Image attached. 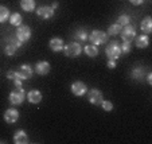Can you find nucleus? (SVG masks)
<instances>
[{
	"label": "nucleus",
	"instance_id": "obj_27",
	"mask_svg": "<svg viewBox=\"0 0 152 144\" xmlns=\"http://www.w3.org/2000/svg\"><path fill=\"white\" fill-rule=\"evenodd\" d=\"M117 23L120 24L121 27L126 26V24L131 23V16H129V15H126V14H121L120 16L117 18Z\"/></svg>",
	"mask_w": 152,
	"mask_h": 144
},
{
	"label": "nucleus",
	"instance_id": "obj_1",
	"mask_svg": "<svg viewBox=\"0 0 152 144\" xmlns=\"http://www.w3.org/2000/svg\"><path fill=\"white\" fill-rule=\"evenodd\" d=\"M88 39H89V42L92 45H94V46L98 45V46H100V45L106 43V40H108V34L101 31V30H93V31L89 34Z\"/></svg>",
	"mask_w": 152,
	"mask_h": 144
},
{
	"label": "nucleus",
	"instance_id": "obj_5",
	"mask_svg": "<svg viewBox=\"0 0 152 144\" xmlns=\"http://www.w3.org/2000/svg\"><path fill=\"white\" fill-rule=\"evenodd\" d=\"M63 53L69 58H75L82 53V47H81V45L77 43V42H72V43H67L66 46L63 47Z\"/></svg>",
	"mask_w": 152,
	"mask_h": 144
},
{
	"label": "nucleus",
	"instance_id": "obj_20",
	"mask_svg": "<svg viewBox=\"0 0 152 144\" xmlns=\"http://www.w3.org/2000/svg\"><path fill=\"white\" fill-rule=\"evenodd\" d=\"M144 75V67L143 66H136L132 69V72H131V78H133V80L139 81L141 80Z\"/></svg>",
	"mask_w": 152,
	"mask_h": 144
},
{
	"label": "nucleus",
	"instance_id": "obj_31",
	"mask_svg": "<svg viewBox=\"0 0 152 144\" xmlns=\"http://www.w3.org/2000/svg\"><path fill=\"white\" fill-rule=\"evenodd\" d=\"M14 84H15V89H23V86H22V81H14Z\"/></svg>",
	"mask_w": 152,
	"mask_h": 144
},
{
	"label": "nucleus",
	"instance_id": "obj_12",
	"mask_svg": "<svg viewBox=\"0 0 152 144\" xmlns=\"http://www.w3.org/2000/svg\"><path fill=\"white\" fill-rule=\"evenodd\" d=\"M34 70L38 75H47L51 70V67H50V64L47 61H39V62L35 64Z\"/></svg>",
	"mask_w": 152,
	"mask_h": 144
},
{
	"label": "nucleus",
	"instance_id": "obj_33",
	"mask_svg": "<svg viewBox=\"0 0 152 144\" xmlns=\"http://www.w3.org/2000/svg\"><path fill=\"white\" fill-rule=\"evenodd\" d=\"M147 81H148L149 85L152 84V74H151V73H148V74H147Z\"/></svg>",
	"mask_w": 152,
	"mask_h": 144
},
{
	"label": "nucleus",
	"instance_id": "obj_28",
	"mask_svg": "<svg viewBox=\"0 0 152 144\" xmlns=\"http://www.w3.org/2000/svg\"><path fill=\"white\" fill-rule=\"evenodd\" d=\"M120 49H121V54H128V53L131 51V42L123 40V43H121Z\"/></svg>",
	"mask_w": 152,
	"mask_h": 144
},
{
	"label": "nucleus",
	"instance_id": "obj_18",
	"mask_svg": "<svg viewBox=\"0 0 152 144\" xmlns=\"http://www.w3.org/2000/svg\"><path fill=\"white\" fill-rule=\"evenodd\" d=\"M20 7L26 12H31L35 10V0H20Z\"/></svg>",
	"mask_w": 152,
	"mask_h": 144
},
{
	"label": "nucleus",
	"instance_id": "obj_11",
	"mask_svg": "<svg viewBox=\"0 0 152 144\" xmlns=\"http://www.w3.org/2000/svg\"><path fill=\"white\" fill-rule=\"evenodd\" d=\"M54 10L51 8V6H40L37 8V15L42 19H51L54 16Z\"/></svg>",
	"mask_w": 152,
	"mask_h": 144
},
{
	"label": "nucleus",
	"instance_id": "obj_2",
	"mask_svg": "<svg viewBox=\"0 0 152 144\" xmlns=\"http://www.w3.org/2000/svg\"><path fill=\"white\" fill-rule=\"evenodd\" d=\"M105 54L108 57V59L116 61L117 58H120V55H123V54H121V49H120L118 42H116V40L109 42V45L105 47Z\"/></svg>",
	"mask_w": 152,
	"mask_h": 144
},
{
	"label": "nucleus",
	"instance_id": "obj_34",
	"mask_svg": "<svg viewBox=\"0 0 152 144\" xmlns=\"http://www.w3.org/2000/svg\"><path fill=\"white\" fill-rule=\"evenodd\" d=\"M51 8H53V10H54V11H55V10H57V8H58V1H54V3H53V4H51Z\"/></svg>",
	"mask_w": 152,
	"mask_h": 144
},
{
	"label": "nucleus",
	"instance_id": "obj_19",
	"mask_svg": "<svg viewBox=\"0 0 152 144\" xmlns=\"http://www.w3.org/2000/svg\"><path fill=\"white\" fill-rule=\"evenodd\" d=\"M19 72L23 74L24 80H30V78L32 77V72H34V70H32V67L30 66V65L24 64V65H22V66H20Z\"/></svg>",
	"mask_w": 152,
	"mask_h": 144
},
{
	"label": "nucleus",
	"instance_id": "obj_29",
	"mask_svg": "<svg viewBox=\"0 0 152 144\" xmlns=\"http://www.w3.org/2000/svg\"><path fill=\"white\" fill-rule=\"evenodd\" d=\"M101 108H102L105 112H112V110H113V104L110 102V101H105V100H104L102 102H101Z\"/></svg>",
	"mask_w": 152,
	"mask_h": 144
},
{
	"label": "nucleus",
	"instance_id": "obj_26",
	"mask_svg": "<svg viewBox=\"0 0 152 144\" xmlns=\"http://www.w3.org/2000/svg\"><path fill=\"white\" fill-rule=\"evenodd\" d=\"M10 10L6 6H0V23H4L10 19Z\"/></svg>",
	"mask_w": 152,
	"mask_h": 144
},
{
	"label": "nucleus",
	"instance_id": "obj_30",
	"mask_svg": "<svg viewBox=\"0 0 152 144\" xmlns=\"http://www.w3.org/2000/svg\"><path fill=\"white\" fill-rule=\"evenodd\" d=\"M106 66H108V69H115V67H116V61L108 59V64H106Z\"/></svg>",
	"mask_w": 152,
	"mask_h": 144
},
{
	"label": "nucleus",
	"instance_id": "obj_7",
	"mask_svg": "<svg viewBox=\"0 0 152 144\" xmlns=\"http://www.w3.org/2000/svg\"><path fill=\"white\" fill-rule=\"evenodd\" d=\"M70 90H72V93L74 96L82 97V96H85L86 92H88V86H86L85 82H82V81H74L72 84V86H70Z\"/></svg>",
	"mask_w": 152,
	"mask_h": 144
},
{
	"label": "nucleus",
	"instance_id": "obj_14",
	"mask_svg": "<svg viewBox=\"0 0 152 144\" xmlns=\"http://www.w3.org/2000/svg\"><path fill=\"white\" fill-rule=\"evenodd\" d=\"M42 97H43L42 93H40L38 89H32V90H30V92L26 94L27 101H28L30 104H34V105L39 104L40 101H42Z\"/></svg>",
	"mask_w": 152,
	"mask_h": 144
},
{
	"label": "nucleus",
	"instance_id": "obj_24",
	"mask_svg": "<svg viewBox=\"0 0 152 144\" xmlns=\"http://www.w3.org/2000/svg\"><path fill=\"white\" fill-rule=\"evenodd\" d=\"M10 23L12 24V26H20V24L23 23V19H22V15L18 14V12H15V14L10 15Z\"/></svg>",
	"mask_w": 152,
	"mask_h": 144
},
{
	"label": "nucleus",
	"instance_id": "obj_15",
	"mask_svg": "<svg viewBox=\"0 0 152 144\" xmlns=\"http://www.w3.org/2000/svg\"><path fill=\"white\" fill-rule=\"evenodd\" d=\"M14 143L15 144H27L30 143L28 135L24 132L23 129H19L14 133Z\"/></svg>",
	"mask_w": 152,
	"mask_h": 144
},
{
	"label": "nucleus",
	"instance_id": "obj_16",
	"mask_svg": "<svg viewBox=\"0 0 152 144\" xmlns=\"http://www.w3.org/2000/svg\"><path fill=\"white\" fill-rule=\"evenodd\" d=\"M135 43H136V47H139V49H147L149 45L148 35L143 34V35H139V37H135Z\"/></svg>",
	"mask_w": 152,
	"mask_h": 144
},
{
	"label": "nucleus",
	"instance_id": "obj_6",
	"mask_svg": "<svg viewBox=\"0 0 152 144\" xmlns=\"http://www.w3.org/2000/svg\"><path fill=\"white\" fill-rule=\"evenodd\" d=\"M16 38L22 43L27 42V40L31 38V29H30L27 24L22 23L20 26H18V29H16Z\"/></svg>",
	"mask_w": 152,
	"mask_h": 144
},
{
	"label": "nucleus",
	"instance_id": "obj_10",
	"mask_svg": "<svg viewBox=\"0 0 152 144\" xmlns=\"http://www.w3.org/2000/svg\"><path fill=\"white\" fill-rule=\"evenodd\" d=\"M19 110L15 109V108H10L4 112V121H6L7 124H15L18 120H19Z\"/></svg>",
	"mask_w": 152,
	"mask_h": 144
},
{
	"label": "nucleus",
	"instance_id": "obj_32",
	"mask_svg": "<svg viewBox=\"0 0 152 144\" xmlns=\"http://www.w3.org/2000/svg\"><path fill=\"white\" fill-rule=\"evenodd\" d=\"M129 1H131L133 6H140V4L144 3V0H129Z\"/></svg>",
	"mask_w": 152,
	"mask_h": 144
},
{
	"label": "nucleus",
	"instance_id": "obj_23",
	"mask_svg": "<svg viewBox=\"0 0 152 144\" xmlns=\"http://www.w3.org/2000/svg\"><path fill=\"white\" fill-rule=\"evenodd\" d=\"M83 51H85V54L90 58H94L98 55V49H97V46H94V45H86Z\"/></svg>",
	"mask_w": 152,
	"mask_h": 144
},
{
	"label": "nucleus",
	"instance_id": "obj_17",
	"mask_svg": "<svg viewBox=\"0 0 152 144\" xmlns=\"http://www.w3.org/2000/svg\"><path fill=\"white\" fill-rule=\"evenodd\" d=\"M141 31L147 35L151 34V31H152V18L151 16H145L141 20Z\"/></svg>",
	"mask_w": 152,
	"mask_h": 144
},
{
	"label": "nucleus",
	"instance_id": "obj_13",
	"mask_svg": "<svg viewBox=\"0 0 152 144\" xmlns=\"http://www.w3.org/2000/svg\"><path fill=\"white\" fill-rule=\"evenodd\" d=\"M49 47H50V50H51V51L59 53V51H62L63 47H65V42H63L62 38H58V37L51 38V39H50V42H49Z\"/></svg>",
	"mask_w": 152,
	"mask_h": 144
},
{
	"label": "nucleus",
	"instance_id": "obj_22",
	"mask_svg": "<svg viewBox=\"0 0 152 144\" xmlns=\"http://www.w3.org/2000/svg\"><path fill=\"white\" fill-rule=\"evenodd\" d=\"M8 80H12V81H24V77L23 74L19 72V70H10V72H7V75H6Z\"/></svg>",
	"mask_w": 152,
	"mask_h": 144
},
{
	"label": "nucleus",
	"instance_id": "obj_9",
	"mask_svg": "<svg viewBox=\"0 0 152 144\" xmlns=\"http://www.w3.org/2000/svg\"><path fill=\"white\" fill-rule=\"evenodd\" d=\"M120 35H121V39L123 40L132 42L136 37V29L133 26H131V24H126V26H124V29H121Z\"/></svg>",
	"mask_w": 152,
	"mask_h": 144
},
{
	"label": "nucleus",
	"instance_id": "obj_25",
	"mask_svg": "<svg viewBox=\"0 0 152 144\" xmlns=\"http://www.w3.org/2000/svg\"><path fill=\"white\" fill-rule=\"evenodd\" d=\"M121 29L123 27L120 26L118 23H113V24H110L109 27H108V31H106V34L108 35H112V37H115V35H118L121 32Z\"/></svg>",
	"mask_w": 152,
	"mask_h": 144
},
{
	"label": "nucleus",
	"instance_id": "obj_3",
	"mask_svg": "<svg viewBox=\"0 0 152 144\" xmlns=\"http://www.w3.org/2000/svg\"><path fill=\"white\" fill-rule=\"evenodd\" d=\"M24 100H26V93H24V89H15L8 94L10 104L15 105V107L22 105Z\"/></svg>",
	"mask_w": 152,
	"mask_h": 144
},
{
	"label": "nucleus",
	"instance_id": "obj_8",
	"mask_svg": "<svg viewBox=\"0 0 152 144\" xmlns=\"http://www.w3.org/2000/svg\"><path fill=\"white\" fill-rule=\"evenodd\" d=\"M88 100H89L90 104L93 105H101V102L104 101V96H102V92L98 89H90L88 92Z\"/></svg>",
	"mask_w": 152,
	"mask_h": 144
},
{
	"label": "nucleus",
	"instance_id": "obj_4",
	"mask_svg": "<svg viewBox=\"0 0 152 144\" xmlns=\"http://www.w3.org/2000/svg\"><path fill=\"white\" fill-rule=\"evenodd\" d=\"M22 46H23V43H22L18 38H8V39H7V45H6V47H4V53H6V55H8V57H12V55H15L16 50Z\"/></svg>",
	"mask_w": 152,
	"mask_h": 144
},
{
	"label": "nucleus",
	"instance_id": "obj_21",
	"mask_svg": "<svg viewBox=\"0 0 152 144\" xmlns=\"http://www.w3.org/2000/svg\"><path fill=\"white\" fill-rule=\"evenodd\" d=\"M88 37H89V35H88L86 30H83V29H80L74 32V38L77 39V42H80V43L86 42V40H88Z\"/></svg>",
	"mask_w": 152,
	"mask_h": 144
}]
</instances>
